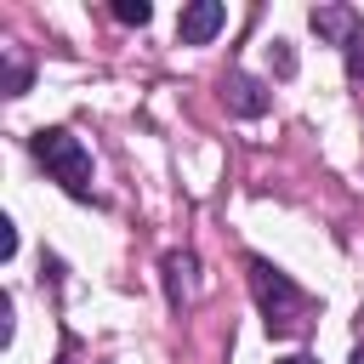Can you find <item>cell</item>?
Wrapping results in <instances>:
<instances>
[{"mask_svg":"<svg viewBox=\"0 0 364 364\" xmlns=\"http://www.w3.org/2000/svg\"><path fill=\"white\" fill-rule=\"evenodd\" d=\"M250 296H256V307H262L267 336H301L307 318H313V301L290 284V273H279V267L262 262V256H250Z\"/></svg>","mask_w":364,"mask_h":364,"instance_id":"cell-1","label":"cell"},{"mask_svg":"<svg viewBox=\"0 0 364 364\" xmlns=\"http://www.w3.org/2000/svg\"><path fill=\"white\" fill-rule=\"evenodd\" d=\"M34 159H40V165H46V176H51V182H63L74 199H85V193H91V154L80 148V136H74V131H63V125L34 131Z\"/></svg>","mask_w":364,"mask_h":364,"instance_id":"cell-2","label":"cell"},{"mask_svg":"<svg viewBox=\"0 0 364 364\" xmlns=\"http://www.w3.org/2000/svg\"><path fill=\"white\" fill-rule=\"evenodd\" d=\"M222 23H228L222 0H193V6H182V17H176V40H182V46H205Z\"/></svg>","mask_w":364,"mask_h":364,"instance_id":"cell-3","label":"cell"},{"mask_svg":"<svg viewBox=\"0 0 364 364\" xmlns=\"http://www.w3.org/2000/svg\"><path fill=\"white\" fill-rule=\"evenodd\" d=\"M313 28L330 34L336 46H358V17H353L347 6H318V11H313Z\"/></svg>","mask_w":364,"mask_h":364,"instance_id":"cell-4","label":"cell"},{"mask_svg":"<svg viewBox=\"0 0 364 364\" xmlns=\"http://www.w3.org/2000/svg\"><path fill=\"white\" fill-rule=\"evenodd\" d=\"M228 102H233L239 114H262V97H256V80H245V74H233V80H228Z\"/></svg>","mask_w":364,"mask_h":364,"instance_id":"cell-5","label":"cell"},{"mask_svg":"<svg viewBox=\"0 0 364 364\" xmlns=\"http://www.w3.org/2000/svg\"><path fill=\"white\" fill-rule=\"evenodd\" d=\"M188 273H193V256H165V284H171V301L176 307L188 296Z\"/></svg>","mask_w":364,"mask_h":364,"instance_id":"cell-6","label":"cell"},{"mask_svg":"<svg viewBox=\"0 0 364 364\" xmlns=\"http://www.w3.org/2000/svg\"><path fill=\"white\" fill-rule=\"evenodd\" d=\"M114 17H119V23H136V28H142V23H148V0H114Z\"/></svg>","mask_w":364,"mask_h":364,"instance_id":"cell-7","label":"cell"},{"mask_svg":"<svg viewBox=\"0 0 364 364\" xmlns=\"http://www.w3.org/2000/svg\"><path fill=\"white\" fill-rule=\"evenodd\" d=\"M0 256H17V228L0 222Z\"/></svg>","mask_w":364,"mask_h":364,"instance_id":"cell-8","label":"cell"},{"mask_svg":"<svg viewBox=\"0 0 364 364\" xmlns=\"http://www.w3.org/2000/svg\"><path fill=\"white\" fill-rule=\"evenodd\" d=\"M347 68H353V80H364V40L347 46Z\"/></svg>","mask_w":364,"mask_h":364,"instance_id":"cell-9","label":"cell"},{"mask_svg":"<svg viewBox=\"0 0 364 364\" xmlns=\"http://www.w3.org/2000/svg\"><path fill=\"white\" fill-rule=\"evenodd\" d=\"M279 364H318V358H307V353H290V358H279Z\"/></svg>","mask_w":364,"mask_h":364,"instance_id":"cell-10","label":"cell"}]
</instances>
